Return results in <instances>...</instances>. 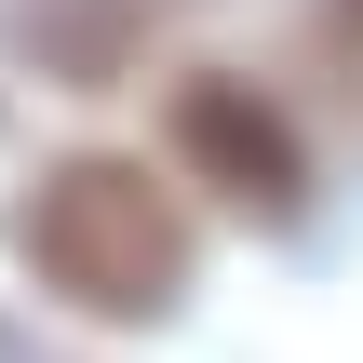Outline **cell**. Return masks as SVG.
I'll return each instance as SVG.
<instances>
[{
	"label": "cell",
	"mask_w": 363,
	"mask_h": 363,
	"mask_svg": "<svg viewBox=\"0 0 363 363\" xmlns=\"http://www.w3.org/2000/svg\"><path fill=\"white\" fill-rule=\"evenodd\" d=\"M13 256H27V283L54 296V310H81V323H175L189 310V269H202V242H189V202L135 162V148H67V162H40L27 175V202H13Z\"/></svg>",
	"instance_id": "6da1fadb"
},
{
	"label": "cell",
	"mask_w": 363,
	"mask_h": 363,
	"mask_svg": "<svg viewBox=\"0 0 363 363\" xmlns=\"http://www.w3.org/2000/svg\"><path fill=\"white\" fill-rule=\"evenodd\" d=\"M162 162H175L189 189H216L242 229H296V216H310V135H296V108H283L269 81H242V67H175V94H162Z\"/></svg>",
	"instance_id": "7a4b0ae2"
},
{
	"label": "cell",
	"mask_w": 363,
	"mask_h": 363,
	"mask_svg": "<svg viewBox=\"0 0 363 363\" xmlns=\"http://www.w3.org/2000/svg\"><path fill=\"white\" fill-rule=\"evenodd\" d=\"M148 13H162V0H27V13H13V54H40L54 94H108V81L135 67Z\"/></svg>",
	"instance_id": "3957f363"
},
{
	"label": "cell",
	"mask_w": 363,
	"mask_h": 363,
	"mask_svg": "<svg viewBox=\"0 0 363 363\" xmlns=\"http://www.w3.org/2000/svg\"><path fill=\"white\" fill-rule=\"evenodd\" d=\"M323 27H337V40H350V54H363V0H323Z\"/></svg>",
	"instance_id": "277c9868"
},
{
	"label": "cell",
	"mask_w": 363,
	"mask_h": 363,
	"mask_svg": "<svg viewBox=\"0 0 363 363\" xmlns=\"http://www.w3.org/2000/svg\"><path fill=\"white\" fill-rule=\"evenodd\" d=\"M0 363H27V337H0Z\"/></svg>",
	"instance_id": "5b68a950"
}]
</instances>
